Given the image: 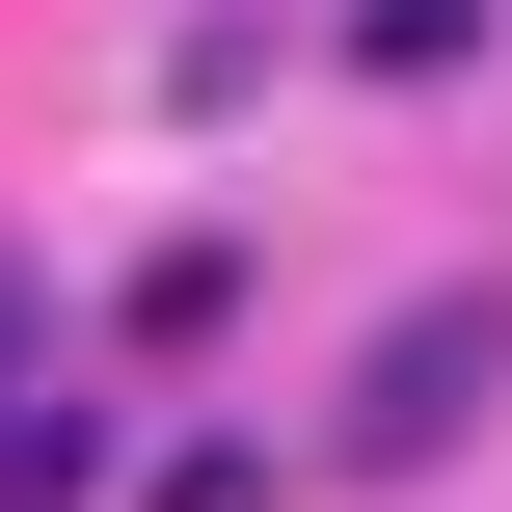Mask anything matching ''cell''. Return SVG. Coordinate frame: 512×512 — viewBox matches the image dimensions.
<instances>
[{
    "mask_svg": "<svg viewBox=\"0 0 512 512\" xmlns=\"http://www.w3.org/2000/svg\"><path fill=\"white\" fill-rule=\"evenodd\" d=\"M351 54H378V81H459V54H486V0H351Z\"/></svg>",
    "mask_w": 512,
    "mask_h": 512,
    "instance_id": "obj_3",
    "label": "cell"
},
{
    "mask_svg": "<svg viewBox=\"0 0 512 512\" xmlns=\"http://www.w3.org/2000/svg\"><path fill=\"white\" fill-rule=\"evenodd\" d=\"M0 378H27V270H0Z\"/></svg>",
    "mask_w": 512,
    "mask_h": 512,
    "instance_id": "obj_4",
    "label": "cell"
},
{
    "mask_svg": "<svg viewBox=\"0 0 512 512\" xmlns=\"http://www.w3.org/2000/svg\"><path fill=\"white\" fill-rule=\"evenodd\" d=\"M486 405H512V270H459V297H405V324L351 351V405H324V459H351V486H432V459H459Z\"/></svg>",
    "mask_w": 512,
    "mask_h": 512,
    "instance_id": "obj_1",
    "label": "cell"
},
{
    "mask_svg": "<svg viewBox=\"0 0 512 512\" xmlns=\"http://www.w3.org/2000/svg\"><path fill=\"white\" fill-rule=\"evenodd\" d=\"M108 486V405H27V378H0V512H81Z\"/></svg>",
    "mask_w": 512,
    "mask_h": 512,
    "instance_id": "obj_2",
    "label": "cell"
}]
</instances>
